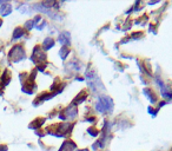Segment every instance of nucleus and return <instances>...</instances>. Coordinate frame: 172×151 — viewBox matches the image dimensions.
I'll use <instances>...</instances> for the list:
<instances>
[{
  "mask_svg": "<svg viewBox=\"0 0 172 151\" xmlns=\"http://www.w3.org/2000/svg\"><path fill=\"white\" fill-rule=\"evenodd\" d=\"M7 10L10 11L11 10V6L10 5H4L3 7H1V14L3 15H5V14H7L8 12H7Z\"/></svg>",
  "mask_w": 172,
  "mask_h": 151,
  "instance_id": "nucleus-1",
  "label": "nucleus"
}]
</instances>
